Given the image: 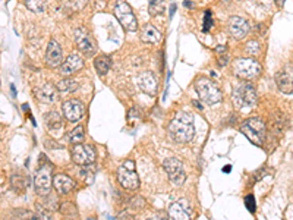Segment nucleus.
Wrapping results in <instances>:
<instances>
[{
	"instance_id": "1",
	"label": "nucleus",
	"mask_w": 293,
	"mask_h": 220,
	"mask_svg": "<svg viewBox=\"0 0 293 220\" xmlns=\"http://www.w3.org/2000/svg\"><path fill=\"white\" fill-rule=\"evenodd\" d=\"M169 135L179 144L191 143L195 137V126H194V116L186 111H177L172 122L167 126Z\"/></svg>"
},
{
	"instance_id": "2",
	"label": "nucleus",
	"mask_w": 293,
	"mask_h": 220,
	"mask_svg": "<svg viewBox=\"0 0 293 220\" xmlns=\"http://www.w3.org/2000/svg\"><path fill=\"white\" fill-rule=\"evenodd\" d=\"M52 185H53V165L47 160V157L44 154H41L40 156V167L34 178L35 192L40 197H44L52 192Z\"/></svg>"
},
{
	"instance_id": "3",
	"label": "nucleus",
	"mask_w": 293,
	"mask_h": 220,
	"mask_svg": "<svg viewBox=\"0 0 293 220\" xmlns=\"http://www.w3.org/2000/svg\"><path fill=\"white\" fill-rule=\"evenodd\" d=\"M233 105L240 110L252 109L257 106L258 103V94L257 90L252 84H249L248 81L240 82L234 87L233 90Z\"/></svg>"
},
{
	"instance_id": "4",
	"label": "nucleus",
	"mask_w": 293,
	"mask_h": 220,
	"mask_svg": "<svg viewBox=\"0 0 293 220\" xmlns=\"http://www.w3.org/2000/svg\"><path fill=\"white\" fill-rule=\"evenodd\" d=\"M240 132L255 146L262 147L265 141L267 126L261 117H251L240 123Z\"/></svg>"
},
{
	"instance_id": "5",
	"label": "nucleus",
	"mask_w": 293,
	"mask_h": 220,
	"mask_svg": "<svg viewBox=\"0 0 293 220\" xmlns=\"http://www.w3.org/2000/svg\"><path fill=\"white\" fill-rule=\"evenodd\" d=\"M195 91L199 96V100H202L205 105H210V106L220 103L223 99L220 88L216 85V82H213L208 78H199L195 82Z\"/></svg>"
},
{
	"instance_id": "6",
	"label": "nucleus",
	"mask_w": 293,
	"mask_h": 220,
	"mask_svg": "<svg viewBox=\"0 0 293 220\" xmlns=\"http://www.w3.org/2000/svg\"><path fill=\"white\" fill-rule=\"evenodd\" d=\"M233 73L243 81H251L260 76L261 65L252 57L236 59L233 63Z\"/></svg>"
},
{
	"instance_id": "7",
	"label": "nucleus",
	"mask_w": 293,
	"mask_h": 220,
	"mask_svg": "<svg viewBox=\"0 0 293 220\" xmlns=\"http://www.w3.org/2000/svg\"><path fill=\"white\" fill-rule=\"evenodd\" d=\"M117 181L125 189L135 191L139 188V176L135 170V163L132 160H126L117 169Z\"/></svg>"
},
{
	"instance_id": "8",
	"label": "nucleus",
	"mask_w": 293,
	"mask_h": 220,
	"mask_svg": "<svg viewBox=\"0 0 293 220\" xmlns=\"http://www.w3.org/2000/svg\"><path fill=\"white\" fill-rule=\"evenodd\" d=\"M115 16L125 30H128V31H136L138 30V21L135 18V13L132 12L130 6L125 0H119L116 3Z\"/></svg>"
},
{
	"instance_id": "9",
	"label": "nucleus",
	"mask_w": 293,
	"mask_h": 220,
	"mask_svg": "<svg viewBox=\"0 0 293 220\" xmlns=\"http://www.w3.org/2000/svg\"><path fill=\"white\" fill-rule=\"evenodd\" d=\"M96 148L90 144H75L72 147V160L79 166L93 165L96 162Z\"/></svg>"
},
{
	"instance_id": "10",
	"label": "nucleus",
	"mask_w": 293,
	"mask_h": 220,
	"mask_svg": "<svg viewBox=\"0 0 293 220\" xmlns=\"http://www.w3.org/2000/svg\"><path fill=\"white\" fill-rule=\"evenodd\" d=\"M73 36H75V43H76L78 49H79L84 55L88 56V57L96 55L97 46H96V41H94L93 36L90 34V31H87L84 27H79V28L75 30Z\"/></svg>"
},
{
	"instance_id": "11",
	"label": "nucleus",
	"mask_w": 293,
	"mask_h": 220,
	"mask_svg": "<svg viewBox=\"0 0 293 220\" xmlns=\"http://www.w3.org/2000/svg\"><path fill=\"white\" fill-rule=\"evenodd\" d=\"M163 167H164L166 173L169 175V179H170L175 185L180 186V185L185 183L186 175H185V170H183V165H182V162H180L179 159H176V157H169V159H166L164 163H163Z\"/></svg>"
},
{
	"instance_id": "12",
	"label": "nucleus",
	"mask_w": 293,
	"mask_h": 220,
	"mask_svg": "<svg viewBox=\"0 0 293 220\" xmlns=\"http://www.w3.org/2000/svg\"><path fill=\"white\" fill-rule=\"evenodd\" d=\"M276 84L285 94H293V63H286L276 73Z\"/></svg>"
},
{
	"instance_id": "13",
	"label": "nucleus",
	"mask_w": 293,
	"mask_h": 220,
	"mask_svg": "<svg viewBox=\"0 0 293 220\" xmlns=\"http://www.w3.org/2000/svg\"><path fill=\"white\" fill-rule=\"evenodd\" d=\"M169 220H191L192 207L188 200H177L169 207Z\"/></svg>"
},
{
	"instance_id": "14",
	"label": "nucleus",
	"mask_w": 293,
	"mask_h": 220,
	"mask_svg": "<svg viewBox=\"0 0 293 220\" xmlns=\"http://www.w3.org/2000/svg\"><path fill=\"white\" fill-rule=\"evenodd\" d=\"M62 110H63V116L66 120L69 122H78L84 113H85V106L82 102L79 100H67L62 105Z\"/></svg>"
},
{
	"instance_id": "15",
	"label": "nucleus",
	"mask_w": 293,
	"mask_h": 220,
	"mask_svg": "<svg viewBox=\"0 0 293 220\" xmlns=\"http://www.w3.org/2000/svg\"><path fill=\"white\" fill-rule=\"evenodd\" d=\"M34 96L38 102L46 103V105H52V103L58 102L59 90L58 87H55L53 84H43V85L34 88Z\"/></svg>"
},
{
	"instance_id": "16",
	"label": "nucleus",
	"mask_w": 293,
	"mask_h": 220,
	"mask_svg": "<svg viewBox=\"0 0 293 220\" xmlns=\"http://www.w3.org/2000/svg\"><path fill=\"white\" fill-rule=\"evenodd\" d=\"M46 63L49 68H59L63 63L62 47L56 40H50L46 50Z\"/></svg>"
},
{
	"instance_id": "17",
	"label": "nucleus",
	"mask_w": 293,
	"mask_h": 220,
	"mask_svg": "<svg viewBox=\"0 0 293 220\" xmlns=\"http://www.w3.org/2000/svg\"><path fill=\"white\" fill-rule=\"evenodd\" d=\"M82 68H84V59L79 55H70L67 56L65 59V62L60 65V75L67 78Z\"/></svg>"
},
{
	"instance_id": "18",
	"label": "nucleus",
	"mask_w": 293,
	"mask_h": 220,
	"mask_svg": "<svg viewBox=\"0 0 293 220\" xmlns=\"http://www.w3.org/2000/svg\"><path fill=\"white\" fill-rule=\"evenodd\" d=\"M249 24L246 19L240 18V16H232L229 19V31L233 36L236 40H242L248 36L249 33Z\"/></svg>"
},
{
	"instance_id": "19",
	"label": "nucleus",
	"mask_w": 293,
	"mask_h": 220,
	"mask_svg": "<svg viewBox=\"0 0 293 220\" xmlns=\"http://www.w3.org/2000/svg\"><path fill=\"white\" fill-rule=\"evenodd\" d=\"M44 123H46V128L49 129V132L52 135H56V137H59L63 132V129H65L63 119H62V116L59 114L58 111H49V113H46Z\"/></svg>"
},
{
	"instance_id": "20",
	"label": "nucleus",
	"mask_w": 293,
	"mask_h": 220,
	"mask_svg": "<svg viewBox=\"0 0 293 220\" xmlns=\"http://www.w3.org/2000/svg\"><path fill=\"white\" fill-rule=\"evenodd\" d=\"M60 209V203H59V198L56 194L50 192L44 197H41L40 201H37V212H41V213H53V212H58Z\"/></svg>"
},
{
	"instance_id": "21",
	"label": "nucleus",
	"mask_w": 293,
	"mask_h": 220,
	"mask_svg": "<svg viewBox=\"0 0 293 220\" xmlns=\"http://www.w3.org/2000/svg\"><path fill=\"white\" fill-rule=\"evenodd\" d=\"M138 84L141 87L142 91H145L147 94L154 96L157 93L159 88V79L153 72H144L139 78H138Z\"/></svg>"
},
{
	"instance_id": "22",
	"label": "nucleus",
	"mask_w": 293,
	"mask_h": 220,
	"mask_svg": "<svg viewBox=\"0 0 293 220\" xmlns=\"http://www.w3.org/2000/svg\"><path fill=\"white\" fill-rule=\"evenodd\" d=\"M75 185H76L75 181L72 178H69L67 175H65V173H58L53 178V186H55L56 192L62 194V195L69 194L75 188Z\"/></svg>"
},
{
	"instance_id": "23",
	"label": "nucleus",
	"mask_w": 293,
	"mask_h": 220,
	"mask_svg": "<svg viewBox=\"0 0 293 220\" xmlns=\"http://www.w3.org/2000/svg\"><path fill=\"white\" fill-rule=\"evenodd\" d=\"M141 40L150 44H159L163 40V34L151 24H145L141 30Z\"/></svg>"
},
{
	"instance_id": "24",
	"label": "nucleus",
	"mask_w": 293,
	"mask_h": 220,
	"mask_svg": "<svg viewBox=\"0 0 293 220\" xmlns=\"http://www.w3.org/2000/svg\"><path fill=\"white\" fill-rule=\"evenodd\" d=\"M12 218L13 220H52L49 213H41V212H30L25 209H15L12 210Z\"/></svg>"
},
{
	"instance_id": "25",
	"label": "nucleus",
	"mask_w": 293,
	"mask_h": 220,
	"mask_svg": "<svg viewBox=\"0 0 293 220\" xmlns=\"http://www.w3.org/2000/svg\"><path fill=\"white\" fill-rule=\"evenodd\" d=\"M10 185L16 194H24L30 186V179L24 173H13L10 176Z\"/></svg>"
},
{
	"instance_id": "26",
	"label": "nucleus",
	"mask_w": 293,
	"mask_h": 220,
	"mask_svg": "<svg viewBox=\"0 0 293 220\" xmlns=\"http://www.w3.org/2000/svg\"><path fill=\"white\" fill-rule=\"evenodd\" d=\"M94 66L98 75H106L112 66V59L107 55H98L94 59Z\"/></svg>"
},
{
	"instance_id": "27",
	"label": "nucleus",
	"mask_w": 293,
	"mask_h": 220,
	"mask_svg": "<svg viewBox=\"0 0 293 220\" xmlns=\"http://www.w3.org/2000/svg\"><path fill=\"white\" fill-rule=\"evenodd\" d=\"M78 87H79V84L72 78H65L58 84V90L60 93H72V91L78 90Z\"/></svg>"
},
{
	"instance_id": "28",
	"label": "nucleus",
	"mask_w": 293,
	"mask_h": 220,
	"mask_svg": "<svg viewBox=\"0 0 293 220\" xmlns=\"http://www.w3.org/2000/svg\"><path fill=\"white\" fill-rule=\"evenodd\" d=\"M24 4L27 6V9L35 12V13H41L46 10V1L44 0H22Z\"/></svg>"
},
{
	"instance_id": "29",
	"label": "nucleus",
	"mask_w": 293,
	"mask_h": 220,
	"mask_svg": "<svg viewBox=\"0 0 293 220\" xmlns=\"http://www.w3.org/2000/svg\"><path fill=\"white\" fill-rule=\"evenodd\" d=\"M67 219H75L76 216H78V210H76V207H75V204H72V203H62L60 204V209H59Z\"/></svg>"
},
{
	"instance_id": "30",
	"label": "nucleus",
	"mask_w": 293,
	"mask_h": 220,
	"mask_svg": "<svg viewBox=\"0 0 293 220\" xmlns=\"http://www.w3.org/2000/svg\"><path fill=\"white\" fill-rule=\"evenodd\" d=\"M79 175L84 178V181L87 183H93V181L96 178V169H94V166L91 165L82 166V169L79 170Z\"/></svg>"
},
{
	"instance_id": "31",
	"label": "nucleus",
	"mask_w": 293,
	"mask_h": 220,
	"mask_svg": "<svg viewBox=\"0 0 293 220\" xmlns=\"http://www.w3.org/2000/svg\"><path fill=\"white\" fill-rule=\"evenodd\" d=\"M85 138V134H84V128L82 126H76L70 134H69V141L72 144H81Z\"/></svg>"
},
{
	"instance_id": "32",
	"label": "nucleus",
	"mask_w": 293,
	"mask_h": 220,
	"mask_svg": "<svg viewBox=\"0 0 293 220\" xmlns=\"http://www.w3.org/2000/svg\"><path fill=\"white\" fill-rule=\"evenodd\" d=\"M85 4H87V0H63L65 9H69L70 12L81 10Z\"/></svg>"
},
{
	"instance_id": "33",
	"label": "nucleus",
	"mask_w": 293,
	"mask_h": 220,
	"mask_svg": "<svg viewBox=\"0 0 293 220\" xmlns=\"http://www.w3.org/2000/svg\"><path fill=\"white\" fill-rule=\"evenodd\" d=\"M261 52V46L257 40H249L245 46V53L249 56H257L260 55Z\"/></svg>"
},
{
	"instance_id": "34",
	"label": "nucleus",
	"mask_w": 293,
	"mask_h": 220,
	"mask_svg": "<svg viewBox=\"0 0 293 220\" xmlns=\"http://www.w3.org/2000/svg\"><path fill=\"white\" fill-rule=\"evenodd\" d=\"M129 207H130V210H135V212L142 210L145 207V201L141 197H133L129 200Z\"/></svg>"
},
{
	"instance_id": "35",
	"label": "nucleus",
	"mask_w": 293,
	"mask_h": 220,
	"mask_svg": "<svg viewBox=\"0 0 293 220\" xmlns=\"http://www.w3.org/2000/svg\"><path fill=\"white\" fill-rule=\"evenodd\" d=\"M211 27H213V16H211V10H207V12L204 13V27H202V31H204V33H207V31H210V30H211Z\"/></svg>"
},
{
	"instance_id": "36",
	"label": "nucleus",
	"mask_w": 293,
	"mask_h": 220,
	"mask_svg": "<svg viewBox=\"0 0 293 220\" xmlns=\"http://www.w3.org/2000/svg\"><path fill=\"white\" fill-rule=\"evenodd\" d=\"M245 206H246L248 212L255 213L257 206H255V198H254V195H246V197H245Z\"/></svg>"
},
{
	"instance_id": "37",
	"label": "nucleus",
	"mask_w": 293,
	"mask_h": 220,
	"mask_svg": "<svg viewBox=\"0 0 293 220\" xmlns=\"http://www.w3.org/2000/svg\"><path fill=\"white\" fill-rule=\"evenodd\" d=\"M163 10H164V6H163L162 3L150 4V7H148V12H150L151 16H156V15H159V13H163Z\"/></svg>"
},
{
	"instance_id": "38",
	"label": "nucleus",
	"mask_w": 293,
	"mask_h": 220,
	"mask_svg": "<svg viewBox=\"0 0 293 220\" xmlns=\"http://www.w3.org/2000/svg\"><path fill=\"white\" fill-rule=\"evenodd\" d=\"M229 63V55L225 52V53H219V65L223 68V66H226Z\"/></svg>"
},
{
	"instance_id": "39",
	"label": "nucleus",
	"mask_w": 293,
	"mask_h": 220,
	"mask_svg": "<svg viewBox=\"0 0 293 220\" xmlns=\"http://www.w3.org/2000/svg\"><path fill=\"white\" fill-rule=\"evenodd\" d=\"M183 4H185V6H186V7H189V9H192V7H194V6H195V4H194V3H192V1H189V0H186V1H185V3H183Z\"/></svg>"
},
{
	"instance_id": "40",
	"label": "nucleus",
	"mask_w": 293,
	"mask_h": 220,
	"mask_svg": "<svg viewBox=\"0 0 293 220\" xmlns=\"http://www.w3.org/2000/svg\"><path fill=\"white\" fill-rule=\"evenodd\" d=\"M120 220H133V219H132V216H128V215H122V216H120Z\"/></svg>"
},
{
	"instance_id": "41",
	"label": "nucleus",
	"mask_w": 293,
	"mask_h": 220,
	"mask_svg": "<svg viewBox=\"0 0 293 220\" xmlns=\"http://www.w3.org/2000/svg\"><path fill=\"white\" fill-rule=\"evenodd\" d=\"M147 220H166V219H164V218H162V216H159V215H157V216H153V218H150V219H147Z\"/></svg>"
},
{
	"instance_id": "42",
	"label": "nucleus",
	"mask_w": 293,
	"mask_h": 220,
	"mask_svg": "<svg viewBox=\"0 0 293 220\" xmlns=\"http://www.w3.org/2000/svg\"><path fill=\"white\" fill-rule=\"evenodd\" d=\"M175 12H176V4L173 3V4H172V9H170V18H172V16L175 15Z\"/></svg>"
},
{
	"instance_id": "43",
	"label": "nucleus",
	"mask_w": 293,
	"mask_h": 220,
	"mask_svg": "<svg viewBox=\"0 0 293 220\" xmlns=\"http://www.w3.org/2000/svg\"><path fill=\"white\" fill-rule=\"evenodd\" d=\"M230 170H232V166H225V167H223V172H225V173H228V172H230Z\"/></svg>"
},
{
	"instance_id": "44",
	"label": "nucleus",
	"mask_w": 293,
	"mask_h": 220,
	"mask_svg": "<svg viewBox=\"0 0 293 220\" xmlns=\"http://www.w3.org/2000/svg\"><path fill=\"white\" fill-rule=\"evenodd\" d=\"M192 105H194L195 108H198V110H202V106H201V105H199L198 102H192Z\"/></svg>"
},
{
	"instance_id": "45",
	"label": "nucleus",
	"mask_w": 293,
	"mask_h": 220,
	"mask_svg": "<svg viewBox=\"0 0 293 220\" xmlns=\"http://www.w3.org/2000/svg\"><path fill=\"white\" fill-rule=\"evenodd\" d=\"M163 0H150V4H156V3H162Z\"/></svg>"
},
{
	"instance_id": "46",
	"label": "nucleus",
	"mask_w": 293,
	"mask_h": 220,
	"mask_svg": "<svg viewBox=\"0 0 293 220\" xmlns=\"http://www.w3.org/2000/svg\"><path fill=\"white\" fill-rule=\"evenodd\" d=\"M276 1H277V4H279V6H283L286 0H276Z\"/></svg>"
},
{
	"instance_id": "47",
	"label": "nucleus",
	"mask_w": 293,
	"mask_h": 220,
	"mask_svg": "<svg viewBox=\"0 0 293 220\" xmlns=\"http://www.w3.org/2000/svg\"><path fill=\"white\" fill-rule=\"evenodd\" d=\"M88 220H94V219H88Z\"/></svg>"
}]
</instances>
